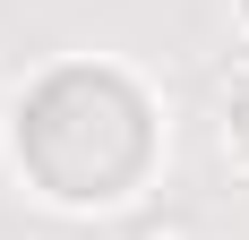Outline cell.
Listing matches in <instances>:
<instances>
[{
  "instance_id": "obj_1",
  "label": "cell",
  "mask_w": 249,
  "mask_h": 240,
  "mask_svg": "<svg viewBox=\"0 0 249 240\" xmlns=\"http://www.w3.org/2000/svg\"><path fill=\"white\" fill-rule=\"evenodd\" d=\"M232 146H241V154H249V86H241V95H232Z\"/></svg>"
}]
</instances>
